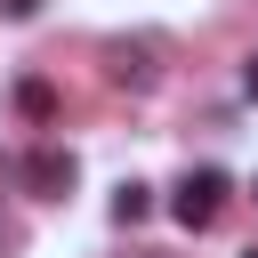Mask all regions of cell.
I'll list each match as a JSON object with an SVG mask.
<instances>
[{
	"instance_id": "6da1fadb",
	"label": "cell",
	"mask_w": 258,
	"mask_h": 258,
	"mask_svg": "<svg viewBox=\"0 0 258 258\" xmlns=\"http://www.w3.org/2000/svg\"><path fill=\"white\" fill-rule=\"evenodd\" d=\"M226 169H185L177 185H169V218L185 226V234H202V226H218V210H226Z\"/></svg>"
},
{
	"instance_id": "7a4b0ae2",
	"label": "cell",
	"mask_w": 258,
	"mask_h": 258,
	"mask_svg": "<svg viewBox=\"0 0 258 258\" xmlns=\"http://www.w3.org/2000/svg\"><path fill=\"white\" fill-rule=\"evenodd\" d=\"M73 177H81V161H73L64 145H32V153H24V185H32L40 202H64Z\"/></svg>"
},
{
	"instance_id": "3957f363",
	"label": "cell",
	"mask_w": 258,
	"mask_h": 258,
	"mask_svg": "<svg viewBox=\"0 0 258 258\" xmlns=\"http://www.w3.org/2000/svg\"><path fill=\"white\" fill-rule=\"evenodd\" d=\"M137 218H153V185L121 177V185H113V226H137Z\"/></svg>"
},
{
	"instance_id": "277c9868",
	"label": "cell",
	"mask_w": 258,
	"mask_h": 258,
	"mask_svg": "<svg viewBox=\"0 0 258 258\" xmlns=\"http://www.w3.org/2000/svg\"><path fill=\"white\" fill-rule=\"evenodd\" d=\"M16 113L24 121H56V89L48 81H16Z\"/></svg>"
},
{
	"instance_id": "5b68a950",
	"label": "cell",
	"mask_w": 258,
	"mask_h": 258,
	"mask_svg": "<svg viewBox=\"0 0 258 258\" xmlns=\"http://www.w3.org/2000/svg\"><path fill=\"white\" fill-rule=\"evenodd\" d=\"M0 16H16V24H24V16H40V0H0Z\"/></svg>"
},
{
	"instance_id": "8992f818",
	"label": "cell",
	"mask_w": 258,
	"mask_h": 258,
	"mask_svg": "<svg viewBox=\"0 0 258 258\" xmlns=\"http://www.w3.org/2000/svg\"><path fill=\"white\" fill-rule=\"evenodd\" d=\"M242 89H250V97H258V56H250V64H242Z\"/></svg>"
},
{
	"instance_id": "52a82bcc",
	"label": "cell",
	"mask_w": 258,
	"mask_h": 258,
	"mask_svg": "<svg viewBox=\"0 0 258 258\" xmlns=\"http://www.w3.org/2000/svg\"><path fill=\"white\" fill-rule=\"evenodd\" d=\"M242 258H258V250H242Z\"/></svg>"
},
{
	"instance_id": "ba28073f",
	"label": "cell",
	"mask_w": 258,
	"mask_h": 258,
	"mask_svg": "<svg viewBox=\"0 0 258 258\" xmlns=\"http://www.w3.org/2000/svg\"><path fill=\"white\" fill-rule=\"evenodd\" d=\"M250 194H258V185H250Z\"/></svg>"
}]
</instances>
